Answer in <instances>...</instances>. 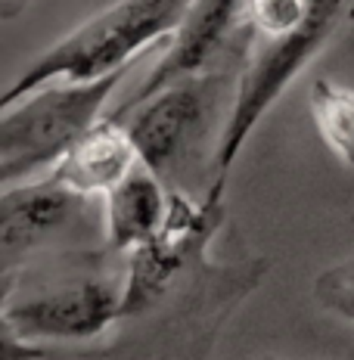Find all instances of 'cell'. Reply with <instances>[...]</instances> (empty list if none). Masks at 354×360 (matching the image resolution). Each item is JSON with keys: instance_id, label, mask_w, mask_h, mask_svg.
I'll return each instance as SVG.
<instances>
[{"instance_id": "cell-1", "label": "cell", "mask_w": 354, "mask_h": 360, "mask_svg": "<svg viewBox=\"0 0 354 360\" xmlns=\"http://www.w3.org/2000/svg\"><path fill=\"white\" fill-rule=\"evenodd\" d=\"M224 199L175 193L165 230L127 258L122 320L109 345L63 351L56 360H212L215 339L230 314L267 276V261L215 264Z\"/></svg>"}, {"instance_id": "cell-2", "label": "cell", "mask_w": 354, "mask_h": 360, "mask_svg": "<svg viewBox=\"0 0 354 360\" xmlns=\"http://www.w3.org/2000/svg\"><path fill=\"white\" fill-rule=\"evenodd\" d=\"M127 258L106 245L59 252L0 280V339L65 351L94 348L122 320Z\"/></svg>"}, {"instance_id": "cell-3", "label": "cell", "mask_w": 354, "mask_h": 360, "mask_svg": "<svg viewBox=\"0 0 354 360\" xmlns=\"http://www.w3.org/2000/svg\"><path fill=\"white\" fill-rule=\"evenodd\" d=\"M243 69L246 65H221L184 78L118 118L131 134L140 162L171 193H187L193 199L212 193Z\"/></svg>"}, {"instance_id": "cell-4", "label": "cell", "mask_w": 354, "mask_h": 360, "mask_svg": "<svg viewBox=\"0 0 354 360\" xmlns=\"http://www.w3.org/2000/svg\"><path fill=\"white\" fill-rule=\"evenodd\" d=\"M190 0H115L22 69L0 96V109L53 81H96L131 69L153 47H165Z\"/></svg>"}, {"instance_id": "cell-5", "label": "cell", "mask_w": 354, "mask_h": 360, "mask_svg": "<svg viewBox=\"0 0 354 360\" xmlns=\"http://www.w3.org/2000/svg\"><path fill=\"white\" fill-rule=\"evenodd\" d=\"M127 69L96 81H53L0 109V186L50 174L103 122Z\"/></svg>"}, {"instance_id": "cell-6", "label": "cell", "mask_w": 354, "mask_h": 360, "mask_svg": "<svg viewBox=\"0 0 354 360\" xmlns=\"http://www.w3.org/2000/svg\"><path fill=\"white\" fill-rule=\"evenodd\" d=\"M354 19V0H308L305 16L292 34L274 44H252V53L246 59V69L239 75L236 106L227 122L221 140V153L215 165V184L208 196L224 199L227 174L239 153L252 140L255 127L267 115V109L283 96V90L314 63V56L327 47L333 37Z\"/></svg>"}, {"instance_id": "cell-7", "label": "cell", "mask_w": 354, "mask_h": 360, "mask_svg": "<svg viewBox=\"0 0 354 360\" xmlns=\"http://www.w3.org/2000/svg\"><path fill=\"white\" fill-rule=\"evenodd\" d=\"M106 245L103 199L65 186L53 171L0 193V280L59 252Z\"/></svg>"}, {"instance_id": "cell-8", "label": "cell", "mask_w": 354, "mask_h": 360, "mask_svg": "<svg viewBox=\"0 0 354 360\" xmlns=\"http://www.w3.org/2000/svg\"><path fill=\"white\" fill-rule=\"evenodd\" d=\"M248 53H252V28L246 19V0H190L184 19L168 34L153 69L106 115L125 118L149 96L184 78L221 65H246Z\"/></svg>"}, {"instance_id": "cell-9", "label": "cell", "mask_w": 354, "mask_h": 360, "mask_svg": "<svg viewBox=\"0 0 354 360\" xmlns=\"http://www.w3.org/2000/svg\"><path fill=\"white\" fill-rule=\"evenodd\" d=\"M171 205L175 193L140 162L109 196H103L106 249L115 255H131L140 245L153 243L168 224Z\"/></svg>"}, {"instance_id": "cell-10", "label": "cell", "mask_w": 354, "mask_h": 360, "mask_svg": "<svg viewBox=\"0 0 354 360\" xmlns=\"http://www.w3.org/2000/svg\"><path fill=\"white\" fill-rule=\"evenodd\" d=\"M137 165H140V153L134 146L125 122L106 115L63 155V162L53 168V174L65 186H72L75 193H81V196L103 199Z\"/></svg>"}, {"instance_id": "cell-11", "label": "cell", "mask_w": 354, "mask_h": 360, "mask_svg": "<svg viewBox=\"0 0 354 360\" xmlns=\"http://www.w3.org/2000/svg\"><path fill=\"white\" fill-rule=\"evenodd\" d=\"M308 109L323 146L342 168L354 171V90L329 78H314L308 90Z\"/></svg>"}, {"instance_id": "cell-12", "label": "cell", "mask_w": 354, "mask_h": 360, "mask_svg": "<svg viewBox=\"0 0 354 360\" xmlns=\"http://www.w3.org/2000/svg\"><path fill=\"white\" fill-rule=\"evenodd\" d=\"M314 302L323 311L354 323V255L342 258L333 267H327L314 280Z\"/></svg>"}, {"instance_id": "cell-13", "label": "cell", "mask_w": 354, "mask_h": 360, "mask_svg": "<svg viewBox=\"0 0 354 360\" xmlns=\"http://www.w3.org/2000/svg\"><path fill=\"white\" fill-rule=\"evenodd\" d=\"M32 6V0H0V19H16L19 13H25Z\"/></svg>"}, {"instance_id": "cell-14", "label": "cell", "mask_w": 354, "mask_h": 360, "mask_svg": "<svg viewBox=\"0 0 354 360\" xmlns=\"http://www.w3.org/2000/svg\"><path fill=\"white\" fill-rule=\"evenodd\" d=\"M267 360H270V357H267Z\"/></svg>"}]
</instances>
